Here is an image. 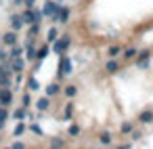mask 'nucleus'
Here are the masks:
<instances>
[{
  "instance_id": "f257e3e1",
  "label": "nucleus",
  "mask_w": 153,
  "mask_h": 149,
  "mask_svg": "<svg viewBox=\"0 0 153 149\" xmlns=\"http://www.w3.org/2000/svg\"><path fill=\"white\" fill-rule=\"evenodd\" d=\"M59 9H61V2H57V0H44V4H42V13H44V17H48L51 23H57Z\"/></svg>"
},
{
  "instance_id": "f03ea898",
  "label": "nucleus",
  "mask_w": 153,
  "mask_h": 149,
  "mask_svg": "<svg viewBox=\"0 0 153 149\" xmlns=\"http://www.w3.org/2000/svg\"><path fill=\"white\" fill-rule=\"evenodd\" d=\"M69 46H71V34H61L59 40L51 44V51H53L55 55H63V53H67Z\"/></svg>"
},
{
  "instance_id": "7ed1b4c3",
  "label": "nucleus",
  "mask_w": 153,
  "mask_h": 149,
  "mask_svg": "<svg viewBox=\"0 0 153 149\" xmlns=\"http://www.w3.org/2000/svg\"><path fill=\"white\" fill-rule=\"evenodd\" d=\"M71 72H74V61H71L65 53L59 55V74H57V78L63 80L65 76H71Z\"/></svg>"
},
{
  "instance_id": "20e7f679",
  "label": "nucleus",
  "mask_w": 153,
  "mask_h": 149,
  "mask_svg": "<svg viewBox=\"0 0 153 149\" xmlns=\"http://www.w3.org/2000/svg\"><path fill=\"white\" fill-rule=\"evenodd\" d=\"M15 103V95L11 88H2L0 86V105H4V107H11Z\"/></svg>"
},
{
  "instance_id": "39448f33",
  "label": "nucleus",
  "mask_w": 153,
  "mask_h": 149,
  "mask_svg": "<svg viewBox=\"0 0 153 149\" xmlns=\"http://www.w3.org/2000/svg\"><path fill=\"white\" fill-rule=\"evenodd\" d=\"M9 25H11V30H15V32H21V30L25 28V21H23L21 13H13V15L9 17Z\"/></svg>"
},
{
  "instance_id": "423d86ee",
  "label": "nucleus",
  "mask_w": 153,
  "mask_h": 149,
  "mask_svg": "<svg viewBox=\"0 0 153 149\" xmlns=\"http://www.w3.org/2000/svg\"><path fill=\"white\" fill-rule=\"evenodd\" d=\"M2 44L4 46H13V44H19V32L15 30H9L2 34Z\"/></svg>"
},
{
  "instance_id": "0eeeda50",
  "label": "nucleus",
  "mask_w": 153,
  "mask_h": 149,
  "mask_svg": "<svg viewBox=\"0 0 153 149\" xmlns=\"http://www.w3.org/2000/svg\"><path fill=\"white\" fill-rule=\"evenodd\" d=\"M69 17H71V9L61 4V9H59V15H57V23H61V25H67V23H69Z\"/></svg>"
},
{
  "instance_id": "6e6552de",
  "label": "nucleus",
  "mask_w": 153,
  "mask_h": 149,
  "mask_svg": "<svg viewBox=\"0 0 153 149\" xmlns=\"http://www.w3.org/2000/svg\"><path fill=\"white\" fill-rule=\"evenodd\" d=\"M120 69H122V63H120L117 59H109V61L105 63V74H109V76L120 74Z\"/></svg>"
},
{
  "instance_id": "1a4fd4ad",
  "label": "nucleus",
  "mask_w": 153,
  "mask_h": 149,
  "mask_svg": "<svg viewBox=\"0 0 153 149\" xmlns=\"http://www.w3.org/2000/svg\"><path fill=\"white\" fill-rule=\"evenodd\" d=\"M63 92V86L59 84V82H51V84H46V88H44V95L46 97H57V95H61Z\"/></svg>"
},
{
  "instance_id": "9d476101",
  "label": "nucleus",
  "mask_w": 153,
  "mask_h": 149,
  "mask_svg": "<svg viewBox=\"0 0 153 149\" xmlns=\"http://www.w3.org/2000/svg\"><path fill=\"white\" fill-rule=\"evenodd\" d=\"M67 141L65 136H48V149H65Z\"/></svg>"
},
{
  "instance_id": "9b49d317",
  "label": "nucleus",
  "mask_w": 153,
  "mask_h": 149,
  "mask_svg": "<svg viewBox=\"0 0 153 149\" xmlns=\"http://www.w3.org/2000/svg\"><path fill=\"white\" fill-rule=\"evenodd\" d=\"M25 57H17V59H11V69H13V74H21V72H25Z\"/></svg>"
},
{
  "instance_id": "f8f14e48",
  "label": "nucleus",
  "mask_w": 153,
  "mask_h": 149,
  "mask_svg": "<svg viewBox=\"0 0 153 149\" xmlns=\"http://www.w3.org/2000/svg\"><path fill=\"white\" fill-rule=\"evenodd\" d=\"M34 107H36L40 113L48 111V109H51V97H46V95H44V97H40L38 101H34Z\"/></svg>"
},
{
  "instance_id": "ddd939ff",
  "label": "nucleus",
  "mask_w": 153,
  "mask_h": 149,
  "mask_svg": "<svg viewBox=\"0 0 153 149\" xmlns=\"http://www.w3.org/2000/svg\"><path fill=\"white\" fill-rule=\"evenodd\" d=\"M136 122H138V124H143V126H147V124H153V111H151V109H145V111H140V113H138V118H136Z\"/></svg>"
},
{
  "instance_id": "4468645a",
  "label": "nucleus",
  "mask_w": 153,
  "mask_h": 149,
  "mask_svg": "<svg viewBox=\"0 0 153 149\" xmlns=\"http://www.w3.org/2000/svg\"><path fill=\"white\" fill-rule=\"evenodd\" d=\"M25 90H30V92H38V90H40V82H38L36 76H27V80H25Z\"/></svg>"
},
{
  "instance_id": "2eb2a0df",
  "label": "nucleus",
  "mask_w": 153,
  "mask_h": 149,
  "mask_svg": "<svg viewBox=\"0 0 153 149\" xmlns=\"http://www.w3.org/2000/svg\"><path fill=\"white\" fill-rule=\"evenodd\" d=\"M99 145H103V147H109L111 143H113V134L109 132V130H103V132H99Z\"/></svg>"
},
{
  "instance_id": "dca6fc26",
  "label": "nucleus",
  "mask_w": 153,
  "mask_h": 149,
  "mask_svg": "<svg viewBox=\"0 0 153 149\" xmlns=\"http://www.w3.org/2000/svg\"><path fill=\"white\" fill-rule=\"evenodd\" d=\"M23 55H25V46H21V44L9 46V57L11 59H17V57H23Z\"/></svg>"
},
{
  "instance_id": "f3484780",
  "label": "nucleus",
  "mask_w": 153,
  "mask_h": 149,
  "mask_svg": "<svg viewBox=\"0 0 153 149\" xmlns=\"http://www.w3.org/2000/svg\"><path fill=\"white\" fill-rule=\"evenodd\" d=\"M59 36H61V34H59V30H57L55 25H51V28L46 30V44L57 42V40H59Z\"/></svg>"
},
{
  "instance_id": "a211bd4d",
  "label": "nucleus",
  "mask_w": 153,
  "mask_h": 149,
  "mask_svg": "<svg viewBox=\"0 0 153 149\" xmlns=\"http://www.w3.org/2000/svg\"><path fill=\"white\" fill-rule=\"evenodd\" d=\"M136 55H138V48H136V46H126V48L122 51V59H124V61L136 59Z\"/></svg>"
},
{
  "instance_id": "6ab92c4d",
  "label": "nucleus",
  "mask_w": 153,
  "mask_h": 149,
  "mask_svg": "<svg viewBox=\"0 0 153 149\" xmlns=\"http://www.w3.org/2000/svg\"><path fill=\"white\" fill-rule=\"evenodd\" d=\"M11 118H13L15 122H19V120H25V118H27V109H25L23 105H19V107H15V109H13Z\"/></svg>"
},
{
  "instance_id": "aec40b11",
  "label": "nucleus",
  "mask_w": 153,
  "mask_h": 149,
  "mask_svg": "<svg viewBox=\"0 0 153 149\" xmlns=\"http://www.w3.org/2000/svg\"><path fill=\"white\" fill-rule=\"evenodd\" d=\"M122 51H124V46L111 44V46L107 48V57H109V59H117V57H122Z\"/></svg>"
},
{
  "instance_id": "412c9836",
  "label": "nucleus",
  "mask_w": 153,
  "mask_h": 149,
  "mask_svg": "<svg viewBox=\"0 0 153 149\" xmlns=\"http://www.w3.org/2000/svg\"><path fill=\"white\" fill-rule=\"evenodd\" d=\"M13 74H0V86L2 88H13Z\"/></svg>"
},
{
  "instance_id": "4be33fe9",
  "label": "nucleus",
  "mask_w": 153,
  "mask_h": 149,
  "mask_svg": "<svg viewBox=\"0 0 153 149\" xmlns=\"http://www.w3.org/2000/svg\"><path fill=\"white\" fill-rule=\"evenodd\" d=\"M21 17H23L25 25H30V23H38V21H36V15H34V9H25V11L21 13Z\"/></svg>"
},
{
  "instance_id": "5701e85b",
  "label": "nucleus",
  "mask_w": 153,
  "mask_h": 149,
  "mask_svg": "<svg viewBox=\"0 0 153 149\" xmlns=\"http://www.w3.org/2000/svg\"><path fill=\"white\" fill-rule=\"evenodd\" d=\"M40 32H42V28H40V23H30L27 25V38H36V36H40Z\"/></svg>"
},
{
  "instance_id": "b1692460",
  "label": "nucleus",
  "mask_w": 153,
  "mask_h": 149,
  "mask_svg": "<svg viewBox=\"0 0 153 149\" xmlns=\"http://www.w3.org/2000/svg\"><path fill=\"white\" fill-rule=\"evenodd\" d=\"M51 53H53V51H51V44H46V42H44V44L38 48V61H44Z\"/></svg>"
},
{
  "instance_id": "393cba45",
  "label": "nucleus",
  "mask_w": 153,
  "mask_h": 149,
  "mask_svg": "<svg viewBox=\"0 0 153 149\" xmlns=\"http://www.w3.org/2000/svg\"><path fill=\"white\" fill-rule=\"evenodd\" d=\"M63 95H65L67 99H74V97L78 95V86H76V84H65V86H63Z\"/></svg>"
},
{
  "instance_id": "a878e982",
  "label": "nucleus",
  "mask_w": 153,
  "mask_h": 149,
  "mask_svg": "<svg viewBox=\"0 0 153 149\" xmlns=\"http://www.w3.org/2000/svg\"><path fill=\"white\" fill-rule=\"evenodd\" d=\"M25 130H27L25 122H23V120H19V122H15V128H13V136H21V134H23Z\"/></svg>"
},
{
  "instance_id": "bb28decb",
  "label": "nucleus",
  "mask_w": 153,
  "mask_h": 149,
  "mask_svg": "<svg viewBox=\"0 0 153 149\" xmlns=\"http://www.w3.org/2000/svg\"><path fill=\"white\" fill-rule=\"evenodd\" d=\"M21 105H23L25 109H30V107L34 105V101H32V92H30V90H25V92L21 95Z\"/></svg>"
},
{
  "instance_id": "cd10ccee",
  "label": "nucleus",
  "mask_w": 153,
  "mask_h": 149,
  "mask_svg": "<svg viewBox=\"0 0 153 149\" xmlns=\"http://www.w3.org/2000/svg\"><path fill=\"white\" fill-rule=\"evenodd\" d=\"M132 128H134V122H132V120H124L122 126H120V132H122V134H130Z\"/></svg>"
},
{
  "instance_id": "c85d7f7f",
  "label": "nucleus",
  "mask_w": 153,
  "mask_h": 149,
  "mask_svg": "<svg viewBox=\"0 0 153 149\" xmlns=\"http://www.w3.org/2000/svg\"><path fill=\"white\" fill-rule=\"evenodd\" d=\"M149 67H151V57H147V59H136V69L145 72V69H149Z\"/></svg>"
},
{
  "instance_id": "c756f323",
  "label": "nucleus",
  "mask_w": 153,
  "mask_h": 149,
  "mask_svg": "<svg viewBox=\"0 0 153 149\" xmlns=\"http://www.w3.org/2000/svg\"><path fill=\"white\" fill-rule=\"evenodd\" d=\"M27 130H30V132H34L36 136H44V130H42V128H40V126L36 124V120H34V122H30V126H27Z\"/></svg>"
},
{
  "instance_id": "7c9ffc66",
  "label": "nucleus",
  "mask_w": 153,
  "mask_h": 149,
  "mask_svg": "<svg viewBox=\"0 0 153 149\" xmlns=\"http://www.w3.org/2000/svg\"><path fill=\"white\" fill-rule=\"evenodd\" d=\"M74 118V103H65V109H63V120H71Z\"/></svg>"
},
{
  "instance_id": "2f4dec72",
  "label": "nucleus",
  "mask_w": 153,
  "mask_h": 149,
  "mask_svg": "<svg viewBox=\"0 0 153 149\" xmlns=\"http://www.w3.org/2000/svg\"><path fill=\"white\" fill-rule=\"evenodd\" d=\"M80 132H82L80 124H69V128H67V136H78Z\"/></svg>"
},
{
  "instance_id": "473e14b6",
  "label": "nucleus",
  "mask_w": 153,
  "mask_h": 149,
  "mask_svg": "<svg viewBox=\"0 0 153 149\" xmlns=\"http://www.w3.org/2000/svg\"><path fill=\"white\" fill-rule=\"evenodd\" d=\"M9 61H11V57H9V51L0 46V63H9Z\"/></svg>"
},
{
  "instance_id": "72a5a7b5",
  "label": "nucleus",
  "mask_w": 153,
  "mask_h": 149,
  "mask_svg": "<svg viewBox=\"0 0 153 149\" xmlns=\"http://www.w3.org/2000/svg\"><path fill=\"white\" fill-rule=\"evenodd\" d=\"M130 136H132V143H136V141H140V139H143V132H140V130H136V128H132Z\"/></svg>"
},
{
  "instance_id": "f704fd0d",
  "label": "nucleus",
  "mask_w": 153,
  "mask_h": 149,
  "mask_svg": "<svg viewBox=\"0 0 153 149\" xmlns=\"http://www.w3.org/2000/svg\"><path fill=\"white\" fill-rule=\"evenodd\" d=\"M11 149H27V147H25V143H23V141H19V139H17V141H13V143H11Z\"/></svg>"
},
{
  "instance_id": "c9c22d12",
  "label": "nucleus",
  "mask_w": 153,
  "mask_h": 149,
  "mask_svg": "<svg viewBox=\"0 0 153 149\" xmlns=\"http://www.w3.org/2000/svg\"><path fill=\"white\" fill-rule=\"evenodd\" d=\"M147 57H151V51H149V48H143V51H138V55H136V59H147Z\"/></svg>"
},
{
  "instance_id": "e433bc0d",
  "label": "nucleus",
  "mask_w": 153,
  "mask_h": 149,
  "mask_svg": "<svg viewBox=\"0 0 153 149\" xmlns=\"http://www.w3.org/2000/svg\"><path fill=\"white\" fill-rule=\"evenodd\" d=\"M23 7L25 9H34L36 7V0H23Z\"/></svg>"
},
{
  "instance_id": "4c0bfd02",
  "label": "nucleus",
  "mask_w": 153,
  "mask_h": 149,
  "mask_svg": "<svg viewBox=\"0 0 153 149\" xmlns=\"http://www.w3.org/2000/svg\"><path fill=\"white\" fill-rule=\"evenodd\" d=\"M21 82H23V72L21 74H15V86H19Z\"/></svg>"
},
{
  "instance_id": "58836bf2",
  "label": "nucleus",
  "mask_w": 153,
  "mask_h": 149,
  "mask_svg": "<svg viewBox=\"0 0 153 149\" xmlns=\"http://www.w3.org/2000/svg\"><path fill=\"white\" fill-rule=\"evenodd\" d=\"M115 149H132V143H122V145H117Z\"/></svg>"
},
{
  "instance_id": "ea45409f",
  "label": "nucleus",
  "mask_w": 153,
  "mask_h": 149,
  "mask_svg": "<svg viewBox=\"0 0 153 149\" xmlns=\"http://www.w3.org/2000/svg\"><path fill=\"white\" fill-rule=\"evenodd\" d=\"M11 4H13V7H21V4H23V0H11Z\"/></svg>"
},
{
  "instance_id": "a19ab883",
  "label": "nucleus",
  "mask_w": 153,
  "mask_h": 149,
  "mask_svg": "<svg viewBox=\"0 0 153 149\" xmlns=\"http://www.w3.org/2000/svg\"><path fill=\"white\" fill-rule=\"evenodd\" d=\"M4 126H7V122H4V120H0V132L4 130Z\"/></svg>"
},
{
  "instance_id": "79ce46f5",
  "label": "nucleus",
  "mask_w": 153,
  "mask_h": 149,
  "mask_svg": "<svg viewBox=\"0 0 153 149\" xmlns=\"http://www.w3.org/2000/svg\"><path fill=\"white\" fill-rule=\"evenodd\" d=\"M2 149H11V145H9V147H2Z\"/></svg>"
},
{
  "instance_id": "37998d69",
  "label": "nucleus",
  "mask_w": 153,
  "mask_h": 149,
  "mask_svg": "<svg viewBox=\"0 0 153 149\" xmlns=\"http://www.w3.org/2000/svg\"><path fill=\"white\" fill-rule=\"evenodd\" d=\"M0 42H2V34H0Z\"/></svg>"
},
{
  "instance_id": "c03bdc74",
  "label": "nucleus",
  "mask_w": 153,
  "mask_h": 149,
  "mask_svg": "<svg viewBox=\"0 0 153 149\" xmlns=\"http://www.w3.org/2000/svg\"><path fill=\"white\" fill-rule=\"evenodd\" d=\"M0 143H2V136H0Z\"/></svg>"
},
{
  "instance_id": "a18cd8bd",
  "label": "nucleus",
  "mask_w": 153,
  "mask_h": 149,
  "mask_svg": "<svg viewBox=\"0 0 153 149\" xmlns=\"http://www.w3.org/2000/svg\"><path fill=\"white\" fill-rule=\"evenodd\" d=\"M105 149H109V147H105Z\"/></svg>"
}]
</instances>
